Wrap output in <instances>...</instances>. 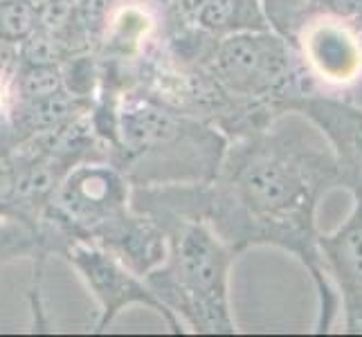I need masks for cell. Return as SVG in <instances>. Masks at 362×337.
Wrapping results in <instances>:
<instances>
[{"instance_id": "1", "label": "cell", "mask_w": 362, "mask_h": 337, "mask_svg": "<svg viewBox=\"0 0 362 337\" xmlns=\"http://www.w3.org/2000/svg\"><path fill=\"white\" fill-rule=\"evenodd\" d=\"M335 187H342V171L327 137L299 112H284L268 126L230 140L211 182L133 187L131 205L148 216L205 220L234 254L255 245L293 252L317 285L320 326L327 331L335 310L315 211Z\"/></svg>"}, {"instance_id": "2", "label": "cell", "mask_w": 362, "mask_h": 337, "mask_svg": "<svg viewBox=\"0 0 362 337\" xmlns=\"http://www.w3.org/2000/svg\"><path fill=\"white\" fill-rule=\"evenodd\" d=\"M228 144L230 137L214 124L133 88L115 104L108 160L131 187L203 184L216 178Z\"/></svg>"}, {"instance_id": "3", "label": "cell", "mask_w": 362, "mask_h": 337, "mask_svg": "<svg viewBox=\"0 0 362 337\" xmlns=\"http://www.w3.org/2000/svg\"><path fill=\"white\" fill-rule=\"evenodd\" d=\"M151 218L167 236V254L144 274L148 288L182 321L185 331L236 333L230 308V268L236 254L205 220L176 214Z\"/></svg>"}, {"instance_id": "4", "label": "cell", "mask_w": 362, "mask_h": 337, "mask_svg": "<svg viewBox=\"0 0 362 337\" xmlns=\"http://www.w3.org/2000/svg\"><path fill=\"white\" fill-rule=\"evenodd\" d=\"M203 68L223 90L268 119L284 115L293 99L317 90L297 45L274 30L216 39Z\"/></svg>"}, {"instance_id": "5", "label": "cell", "mask_w": 362, "mask_h": 337, "mask_svg": "<svg viewBox=\"0 0 362 337\" xmlns=\"http://www.w3.org/2000/svg\"><path fill=\"white\" fill-rule=\"evenodd\" d=\"M61 256L72 266V270L86 283L88 292L95 297V302L99 306V319L95 329L97 333L106 331L131 306H144L148 310H153L156 315L162 317L169 333L173 335L187 333L182 321L148 288L142 274L131 270L110 249L95 243L77 241L68 245Z\"/></svg>"}, {"instance_id": "6", "label": "cell", "mask_w": 362, "mask_h": 337, "mask_svg": "<svg viewBox=\"0 0 362 337\" xmlns=\"http://www.w3.org/2000/svg\"><path fill=\"white\" fill-rule=\"evenodd\" d=\"M286 112H299L327 137L342 171V187L362 184V106L313 90L293 99Z\"/></svg>"}, {"instance_id": "7", "label": "cell", "mask_w": 362, "mask_h": 337, "mask_svg": "<svg viewBox=\"0 0 362 337\" xmlns=\"http://www.w3.org/2000/svg\"><path fill=\"white\" fill-rule=\"evenodd\" d=\"M354 211L338 230L320 234L317 247L342 299L346 333H362V184L349 187Z\"/></svg>"}, {"instance_id": "8", "label": "cell", "mask_w": 362, "mask_h": 337, "mask_svg": "<svg viewBox=\"0 0 362 337\" xmlns=\"http://www.w3.org/2000/svg\"><path fill=\"white\" fill-rule=\"evenodd\" d=\"M295 45L313 79L349 83L362 70V36L329 18L306 20Z\"/></svg>"}, {"instance_id": "9", "label": "cell", "mask_w": 362, "mask_h": 337, "mask_svg": "<svg viewBox=\"0 0 362 337\" xmlns=\"http://www.w3.org/2000/svg\"><path fill=\"white\" fill-rule=\"evenodd\" d=\"M196 28L211 34L214 39L243 32L272 30L264 5L259 0H207Z\"/></svg>"}, {"instance_id": "10", "label": "cell", "mask_w": 362, "mask_h": 337, "mask_svg": "<svg viewBox=\"0 0 362 337\" xmlns=\"http://www.w3.org/2000/svg\"><path fill=\"white\" fill-rule=\"evenodd\" d=\"M64 88V74L61 66H30L21 64L16 72V102H32V99H43Z\"/></svg>"}, {"instance_id": "11", "label": "cell", "mask_w": 362, "mask_h": 337, "mask_svg": "<svg viewBox=\"0 0 362 337\" xmlns=\"http://www.w3.org/2000/svg\"><path fill=\"white\" fill-rule=\"evenodd\" d=\"M270 20V28L295 43L299 30L304 28V14L308 0H259Z\"/></svg>"}, {"instance_id": "12", "label": "cell", "mask_w": 362, "mask_h": 337, "mask_svg": "<svg viewBox=\"0 0 362 337\" xmlns=\"http://www.w3.org/2000/svg\"><path fill=\"white\" fill-rule=\"evenodd\" d=\"M329 18L362 34V0H308L304 23Z\"/></svg>"}, {"instance_id": "13", "label": "cell", "mask_w": 362, "mask_h": 337, "mask_svg": "<svg viewBox=\"0 0 362 337\" xmlns=\"http://www.w3.org/2000/svg\"><path fill=\"white\" fill-rule=\"evenodd\" d=\"M18 45L0 43V133L16 104V72H18ZM3 151V146H0ZM5 153V151H3ZM7 155V153H5Z\"/></svg>"}, {"instance_id": "14", "label": "cell", "mask_w": 362, "mask_h": 337, "mask_svg": "<svg viewBox=\"0 0 362 337\" xmlns=\"http://www.w3.org/2000/svg\"><path fill=\"white\" fill-rule=\"evenodd\" d=\"M137 3L148 5V7H153V9H160V11H167L169 5H171V0H137Z\"/></svg>"}, {"instance_id": "15", "label": "cell", "mask_w": 362, "mask_h": 337, "mask_svg": "<svg viewBox=\"0 0 362 337\" xmlns=\"http://www.w3.org/2000/svg\"><path fill=\"white\" fill-rule=\"evenodd\" d=\"M3 155H5V153H3V151H0V158H3Z\"/></svg>"}, {"instance_id": "16", "label": "cell", "mask_w": 362, "mask_h": 337, "mask_svg": "<svg viewBox=\"0 0 362 337\" xmlns=\"http://www.w3.org/2000/svg\"><path fill=\"white\" fill-rule=\"evenodd\" d=\"M360 36H362V34H360Z\"/></svg>"}]
</instances>
